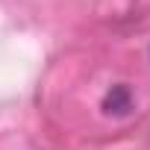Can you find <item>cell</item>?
Segmentation results:
<instances>
[{
    "label": "cell",
    "mask_w": 150,
    "mask_h": 150,
    "mask_svg": "<svg viewBox=\"0 0 150 150\" xmlns=\"http://www.w3.org/2000/svg\"><path fill=\"white\" fill-rule=\"evenodd\" d=\"M103 109H106V112H127V109H129V91H127L124 86H115V88L106 94Z\"/></svg>",
    "instance_id": "obj_1"
}]
</instances>
